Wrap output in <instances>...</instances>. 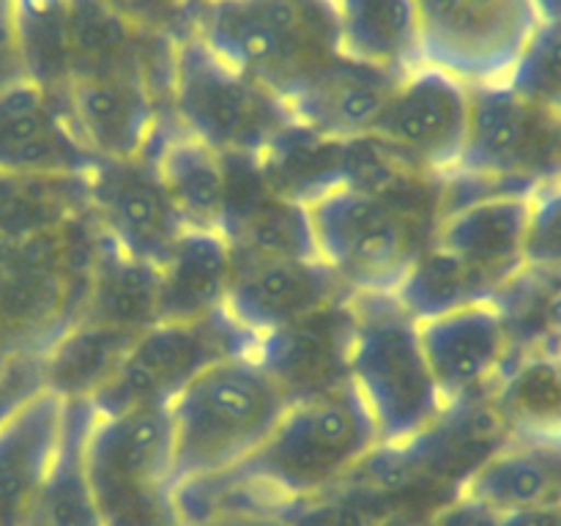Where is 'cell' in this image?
Listing matches in <instances>:
<instances>
[{"mask_svg": "<svg viewBox=\"0 0 561 526\" xmlns=\"http://www.w3.org/2000/svg\"><path fill=\"white\" fill-rule=\"evenodd\" d=\"M378 447L376 427L351 384L294 400L261 447L222 471L272 507H296L343 485Z\"/></svg>", "mask_w": 561, "mask_h": 526, "instance_id": "1", "label": "cell"}, {"mask_svg": "<svg viewBox=\"0 0 561 526\" xmlns=\"http://www.w3.org/2000/svg\"><path fill=\"white\" fill-rule=\"evenodd\" d=\"M288 405V392L255 354L225 356L197 373L168 403L175 488L250 458Z\"/></svg>", "mask_w": 561, "mask_h": 526, "instance_id": "2", "label": "cell"}, {"mask_svg": "<svg viewBox=\"0 0 561 526\" xmlns=\"http://www.w3.org/2000/svg\"><path fill=\"white\" fill-rule=\"evenodd\" d=\"M348 384L376 427L378 447H403L447 411L422 351L420 321L383 290L348 296Z\"/></svg>", "mask_w": 561, "mask_h": 526, "instance_id": "3", "label": "cell"}, {"mask_svg": "<svg viewBox=\"0 0 561 526\" xmlns=\"http://www.w3.org/2000/svg\"><path fill=\"white\" fill-rule=\"evenodd\" d=\"M192 33L283 99L343 55L332 0H201Z\"/></svg>", "mask_w": 561, "mask_h": 526, "instance_id": "4", "label": "cell"}, {"mask_svg": "<svg viewBox=\"0 0 561 526\" xmlns=\"http://www.w3.org/2000/svg\"><path fill=\"white\" fill-rule=\"evenodd\" d=\"M99 239L88 211L58 233L0 247V359H42L80 318Z\"/></svg>", "mask_w": 561, "mask_h": 526, "instance_id": "5", "label": "cell"}, {"mask_svg": "<svg viewBox=\"0 0 561 526\" xmlns=\"http://www.w3.org/2000/svg\"><path fill=\"white\" fill-rule=\"evenodd\" d=\"M316 255L351 294H392L438 222L422 214V197L383 195L337 184L305 203Z\"/></svg>", "mask_w": 561, "mask_h": 526, "instance_id": "6", "label": "cell"}, {"mask_svg": "<svg viewBox=\"0 0 561 526\" xmlns=\"http://www.w3.org/2000/svg\"><path fill=\"white\" fill-rule=\"evenodd\" d=\"M168 113L203 146L244 159H261L294 124L283 96L219 58L195 33L173 44Z\"/></svg>", "mask_w": 561, "mask_h": 526, "instance_id": "7", "label": "cell"}, {"mask_svg": "<svg viewBox=\"0 0 561 526\" xmlns=\"http://www.w3.org/2000/svg\"><path fill=\"white\" fill-rule=\"evenodd\" d=\"M85 474L104 526H181L168 409L93 411Z\"/></svg>", "mask_w": 561, "mask_h": 526, "instance_id": "8", "label": "cell"}, {"mask_svg": "<svg viewBox=\"0 0 561 526\" xmlns=\"http://www.w3.org/2000/svg\"><path fill=\"white\" fill-rule=\"evenodd\" d=\"M453 175L526 195L559 184L561 113L520 96L507 82L471 85L469 135Z\"/></svg>", "mask_w": 561, "mask_h": 526, "instance_id": "9", "label": "cell"}, {"mask_svg": "<svg viewBox=\"0 0 561 526\" xmlns=\"http://www.w3.org/2000/svg\"><path fill=\"white\" fill-rule=\"evenodd\" d=\"M255 351L257 340L236 327L225 310L197 321H157L131 340L113 376L88 403L96 414L168 409L170 400L208 365Z\"/></svg>", "mask_w": 561, "mask_h": 526, "instance_id": "10", "label": "cell"}, {"mask_svg": "<svg viewBox=\"0 0 561 526\" xmlns=\"http://www.w3.org/2000/svg\"><path fill=\"white\" fill-rule=\"evenodd\" d=\"M420 60L466 85L504 82L540 25L531 0H414Z\"/></svg>", "mask_w": 561, "mask_h": 526, "instance_id": "11", "label": "cell"}, {"mask_svg": "<svg viewBox=\"0 0 561 526\" xmlns=\"http://www.w3.org/2000/svg\"><path fill=\"white\" fill-rule=\"evenodd\" d=\"M471 118V85L436 66L416 64L394 88L370 137L422 175L458 168Z\"/></svg>", "mask_w": 561, "mask_h": 526, "instance_id": "12", "label": "cell"}, {"mask_svg": "<svg viewBox=\"0 0 561 526\" xmlns=\"http://www.w3.org/2000/svg\"><path fill=\"white\" fill-rule=\"evenodd\" d=\"M85 181L88 208L104 239L131 261L162 266L186 222L164 190L151 153L96 159Z\"/></svg>", "mask_w": 561, "mask_h": 526, "instance_id": "13", "label": "cell"}, {"mask_svg": "<svg viewBox=\"0 0 561 526\" xmlns=\"http://www.w3.org/2000/svg\"><path fill=\"white\" fill-rule=\"evenodd\" d=\"M170 85L148 69L77 77L66 107L77 135L96 159H129L148 151L168 118Z\"/></svg>", "mask_w": 561, "mask_h": 526, "instance_id": "14", "label": "cell"}, {"mask_svg": "<svg viewBox=\"0 0 561 526\" xmlns=\"http://www.w3.org/2000/svg\"><path fill=\"white\" fill-rule=\"evenodd\" d=\"M420 340L447 409L485 395L513 356V329L499 299L420 321Z\"/></svg>", "mask_w": 561, "mask_h": 526, "instance_id": "15", "label": "cell"}, {"mask_svg": "<svg viewBox=\"0 0 561 526\" xmlns=\"http://www.w3.org/2000/svg\"><path fill=\"white\" fill-rule=\"evenodd\" d=\"M351 294L318 258H239L222 310L255 340Z\"/></svg>", "mask_w": 561, "mask_h": 526, "instance_id": "16", "label": "cell"}, {"mask_svg": "<svg viewBox=\"0 0 561 526\" xmlns=\"http://www.w3.org/2000/svg\"><path fill=\"white\" fill-rule=\"evenodd\" d=\"M529 219L531 195L491 192L444 211L431 241L474 272L499 299V290L513 285L529 268Z\"/></svg>", "mask_w": 561, "mask_h": 526, "instance_id": "17", "label": "cell"}, {"mask_svg": "<svg viewBox=\"0 0 561 526\" xmlns=\"http://www.w3.org/2000/svg\"><path fill=\"white\" fill-rule=\"evenodd\" d=\"M93 162L71 124L66 91L27 80L0 91V173L85 175Z\"/></svg>", "mask_w": 561, "mask_h": 526, "instance_id": "18", "label": "cell"}, {"mask_svg": "<svg viewBox=\"0 0 561 526\" xmlns=\"http://www.w3.org/2000/svg\"><path fill=\"white\" fill-rule=\"evenodd\" d=\"M405 71L337 55L296 88L285 104L296 124L334 140H356L370 135Z\"/></svg>", "mask_w": 561, "mask_h": 526, "instance_id": "19", "label": "cell"}, {"mask_svg": "<svg viewBox=\"0 0 561 526\" xmlns=\"http://www.w3.org/2000/svg\"><path fill=\"white\" fill-rule=\"evenodd\" d=\"M348 296L257 340L255 356L288 392L290 403L348 384Z\"/></svg>", "mask_w": 561, "mask_h": 526, "instance_id": "20", "label": "cell"}, {"mask_svg": "<svg viewBox=\"0 0 561 526\" xmlns=\"http://www.w3.org/2000/svg\"><path fill=\"white\" fill-rule=\"evenodd\" d=\"M66 403L42 387L0 422V526H22L58 455Z\"/></svg>", "mask_w": 561, "mask_h": 526, "instance_id": "21", "label": "cell"}, {"mask_svg": "<svg viewBox=\"0 0 561 526\" xmlns=\"http://www.w3.org/2000/svg\"><path fill=\"white\" fill-rule=\"evenodd\" d=\"M233 250L219 230L186 228L157 268V321H197L222 310Z\"/></svg>", "mask_w": 561, "mask_h": 526, "instance_id": "22", "label": "cell"}, {"mask_svg": "<svg viewBox=\"0 0 561 526\" xmlns=\"http://www.w3.org/2000/svg\"><path fill=\"white\" fill-rule=\"evenodd\" d=\"M146 153H151L159 179L173 197L186 228L225 233L230 186L228 157L181 132L170 113L153 135Z\"/></svg>", "mask_w": 561, "mask_h": 526, "instance_id": "23", "label": "cell"}, {"mask_svg": "<svg viewBox=\"0 0 561 526\" xmlns=\"http://www.w3.org/2000/svg\"><path fill=\"white\" fill-rule=\"evenodd\" d=\"M458 493L502 515L561 504V438H510Z\"/></svg>", "mask_w": 561, "mask_h": 526, "instance_id": "24", "label": "cell"}, {"mask_svg": "<svg viewBox=\"0 0 561 526\" xmlns=\"http://www.w3.org/2000/svg\"><path fill=\"white\" fill-rule=\"evenodd\" d=\"M510 438H561V351H526L485 392Z\"/></svg>", "mask_w": 561, "mask_h": 526, "instance_id": "25", "label": "cell"}, {"mask_svg": "<svg viewBox=\"0 0 561 526\" xmlns=\"http://www.w3.org/2000/svg\"><path fill=\"white\" fill-rule=\"evenodd\" d=\"M88 211L85 175L0 173V247L58 233Z\"/></svg>", "mask_w": 561, "mask_h": 526, "instance_id": "26", "label": "cell"}, {"mask_svg": "<svg viewBox=\"0 0 561 526\" xmlns=\"http://www.w3.org/2000/svg\"><path fill=\"white\" fill-rule=\"evenodd\" d=\"M93 422L88 400L66 403V425L58 455L22 526H104L85 474V438Z\"/></svg>", "mask_w": 561, "mask_h": 526, "instance_id": "27", "label": "cell"}, {"mask_svg": "<svg viewBox=\"0 0 561 526\" xmlns=\"http://www.w3.org/2000/svg\"><path fill=\"white\" fill-rule=\"evenodd\" d=\"M343 55L389 69H414L420 27L414 0H332Z\"/></svg>", "mask_w": 561, "mask_h": 526, "instance_id": "28", "label": "cell"}, {"mask_svg": "<svg viewBox=\"0 0 561 526\" xmlns=\"http://www.w3.org/2000/svg\"><path fill=\"white\" fill-rule=\"evenodd\" d=\"M80 318L140 334L157 323V268L131 261L102 236Z\"/></svg>", "mask_w": 561, "mask_h": 526, "instance_id": "29", "label": "cell"}, {"mask_svg": "<svg viewBox=\"0 0 561 526\" xmlns=\"http://www.w3.org/2000/svg\"><path fill=\"white\" fill-rule=\"evenodd\" d=\"M137 334L77 318L42 356L44 387L66 400H91Z\"/></svg>", "mask_w": 561, "mask_h": 526, "instance_id": "30", "label": "cell"}, {"mask_svg": "<svg viewBox=\"0 0 561 526\" xmlns=\"http://www.w3.org/2000/svg\"><path fill=\"white\" fill-rule=\"evenodd\" d=\"M22 75L47 91H66L69 66V0H11Z\"/></svg>", "mask_w": 561, "mask_h": 526, "instance_id": "31", "label": "cell"}, {"mask_svg": "<svg viewBox=\"0 0 561 526\" xmlns=\"http://www.w3.org/2000/svg\"><path fill=\"white\" fill-rule=\"evenodd\" d=\"M392 294L416 321H427L471 301L496 299L474 272H469L463 263L455 261L433 241L414 258Z\"/></svg>", "mask_w": 561, "mask_h": 526, "instance_id": "32", "label": "cell"}, {"mask_svg": "<svg viewBox=\"0 0 561 526\" xmlns=\"http://www.w3.org/2000/svg\"><path fill=\"white\" fill-rule=\"evenodd\" d=\"M504 82L520 96L561 113V20L535 27Z\"/></svg>", "mask_w": 561, "mask_h": 526, "instance_id": "33", "label": "cell"}, {"mask_svg": "<svg viewBox=\"0 0 561 526\" xmlns=\"http://www.w3.org/2000/svg\"><path fill=\"white\" fill-rule=\"evenodd\" d=\"M526 263L529 268L561 272V181L531 195Z\"/></svg>", "mask_w": 561, "mask_h": 526, "instance_id": "34", "label": "cell"}, {"mask_svg": "<svg viewBox=\"0 0 561 526\" xmlns=\"http://www.w3.org/2000/svg\"><path fill=\"white\" fill-rule=\"evenodd\" d=\"M102 3L126 16L131 25L179 42L192 33V20L201 0H102Z\"/></svg>", "mask_w": 561, "mask_h": 526, "instance_id": "35", "label": "cell"}, {"mask_svg": "<svg viewBox=\"0 0 561 526\" xmlns=\"http://www.w3.org/2000/svg\"><path fill=\"white\" fill-rule=\"evenodd\" d=\"M42 387V359H14L0 367V422Z\"/></svg>", "mask_w": 561, "mask_h": 526, "instance_id": "36", "label": "cell"}, {"mask_svg": "<svg viewBox=\"0 0 561 526\" xmlns=\"http://www.w3.org/2000/svg\"><path fill=\"white\" fill-rule=\"evenodd\" d=\"M25 80L16 53L14 22H11V0H0V91Z\"/></svg>", "mask_w": 561, "mask_h": 526, "instance_id": "37", "label": "cell"}, {"mask_svg": "<svg viewBox=\"0 0 561 526\" xmlns=\"http://www.w3.org/2000/svg\"><path fill=\"white\" fill-rule=\"evenodd\" d=\"M540 22H557L561 20V0H531Z\"/></svg>", "mask_w": 561, "mask_h": 526, "instance_id": "38", "label": "cell"}, {"mask_svg": "<svg viewBox=\"0 0 561 526\" xmlns=\"http://www.w3.org/2000/svg\"><path fill=\"white\" fill-rule=\"evenodd\" d=\"M409 526H431V518H427V521H420V524H409Z\"/></svg>", "mask_w": 561, "mask_h": 526, "instance_id": "39", "label": "cell"}, {"mask_svg": "<svg viewBox=\"0 0 561 526\" xmlns=\"http://www.w3.org/2000/svg\"><path fill=\"white\" fill-rule=\"evenodd\" d=\"M11 362H14V359H11ZM3 365H9V362H3V359H0V367H3Z\"/></svg>", "mask_w": 561, "mask_h": 526, "instance_id": "40", "label": "cell"}, {"mask_svg": "<svg viewBox=\"0 0 561 526\" xmlns=\"http://www.w3.org/2000/svg\"><path fill=\"white\" fill-rule=\"evenodd\" d=\"M559 351H561V345H559Z\"/></svg>", "mask_w": 561, "mask_h": 526, "instance_id": "41", "label": "cell"}]
</instances>
